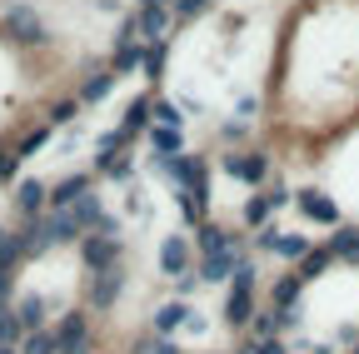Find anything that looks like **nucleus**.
I'll use <instances>...</instances> for the list:
<instances>
[{"instance_id":"1","label":"nucleus","mask_w":359,"mask_h":354,"mask_svg":"<svg viewBox=\"0 0 359 354\" xmlns=\"http://www.w3.org/2000/svg\"><path fill=\"white\" fill-rule=\"evenodd\" d=\"M359 135V0H304L259 95V150L280 170H320Z\"/></svg>"},{"instance_id":"2","label":"nucleus","mask_w":359,"mask_h":354,"mask_svg":"<svg viewBox=\"0 0 359 354\" xmlns=\"http://www.w3.org/2000/svg\"><path fill=\"white\" fill-rule=\"evenodd\" d=\"M80 100V70L30 11L0 15V165L45 140Z\"/></svg>"}]
</instances>
